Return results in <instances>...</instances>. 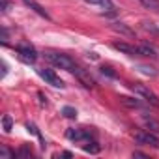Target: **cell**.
<instances>
[{
    "label": "cell",
    "instance_id": "obj_24",
    "mask_svg": "<svg viewBox=\"0 0 159 159\" xmlns=\"http://www.w3.org/2000/svg\"><path fill=\"white\" fill-rule=\"evenodd\" d=\"M133 157H146V153H142V152H133Z\"/></svg>",
    "mask_w": 159,
    "mask_h": 159
},
{
    "label": "cell",
    "instance_id": "obj_16",
    "mask_svg": "<svg viewBox=\"0 0 159 159\" xmlns=\"http://www.w3.org/2000/svg\"><path fill=\"white\" fill-rule=\"evenodd\" d=\"M11 157H17V153L8 150L6 146H0V159H11Z\"/></svg>",
    "mask_w": 159,
    "mask_h": 159
},
{
    "label": "cell",
    "instance_id": "obj_14",
    "mask_svg": "<svg viewBox=\"0 0 159 159\" xmlns=\"http://www.w3.org/2000/svg\"><path fill=\"white\" fill-rule=\"evenodd\" d=\"M62 114L66 116V118H77V109L75 107H69V105H66V107H62Z\"/></svg>",
    "mask_w": 159,
    "mask_h": 159
},
{
    "label": "cell",
    "instance_id": "obj_17",
    "mask_svg": "<svg viewBox=\"0 0 159 159\" xmlns=\"http://www.w3.org/2000/svg\"><path fill=\"white\" fill-rule=\"evenodd\" d=\"M2 125H4V131H6V133H10V131H11L13 120H11V116H10V114H4V118H2Z\"/></svg>",
    "mask_w": 159,
    "mask_h": 159
},
{
    "label": "cell",
    "instance_id": "obj_18",
    "mask_svg": "<svg viewBox=\"0 0 159 159\" xmlns=\"http://www.w3.org/2000/svg\"><path fill=\"white\" fill-rule=\"evenodd\" d=\"M139 71H142L144 75H150V77H155L157 75V71L153 67H148V66H139Z\"/></svg>",
    "mask_w": 159,
    "mask_h": 159
},
{
    "label": "cell",
    "instance_id": "obj_7",
    "mask_svg": "<svg viewBox=\"0 0 159 159\" xmlns=\"http://www.w3.org/2000/svg\"><path fill=\"white\" fill-rule=\"evenodd\" d=\"M112 47H114L116 51L127 54V56H142V52H140V45L135 47V45H129V43H125V41H116V43H112Z\"/></svg>",
    "mask_w": 159,
    "mask_h": 159
},
{
    "label": "cell",
    "instance_id": "obj_6",
    "mask_svg": "<svg viewBox=\"0 0 159 159\" xmlns=\"http://www.w3.org/2000/svg\"><path fill=\"white\" fill-rule=\"evenodd\" d=\"M15 51H17L19 58H21V60H25V62H28V64H34V62L38 60V52H36V49H34L32 45H28V43L17 45V47H15Z\"/></svg>",
    "mask_w": 159,
    "mask_h": 159
},
{
    "label": "cell",
    "instance_id": "obj_5",
    "mask_svg": "<svg viewBox=\"0 0 159 159\" xmlns=\"http://www.w3.org/2000/svg\"><path fill=\"white\" fill-rule=\"evenodd\" d=\"M66 137L69 140H75V142H79V140H86L88 142L90 139L96 137V133L92 129H75V127H71V129L66 131Z\"/></svg>",
    "mask_w": 159,
    "mask_h": 159
},
{
    "label": "cell",
    "instance_id": "obj_23",
    "mask_svg": "<svg viewBox=\"0 0 159 159\" xmlns=\"http://www.w3.org/2000/svg\"><path fill=\"white\" fill-rule=\"evenodd\" d=\"M2 41H8V28H2Z\"/></svg>",
    "mask_w": 159,
    "mask_h": 159
},
{
    "label": "cell",
    "instance_id": "obj_9",
    "mask_svg": "<svg viewBox=\"0 0 159 159\" xmlns=\"http://www.w3.org/2000/svg\"><path fill=\"white\" fill-rule=\"evenodd\" d=\"M142 124H144V127H146L148 131H152V133L159 135V120H155L153 116L144 114V116H142Z\"/></svg>",
    "mask_w": 159,
    "mask_h": 159
},
{
    "label": "cell",
    "instance_id": "obj_21",
    "mask_svg": "<svg viewBox=\"0 0 159 159\" xmlns=\"http://www.w3.org/2000/svg\"><path fill=\"white\" fill-rule=\"evenodd\" d=\"M101 73H103V75H109V77H112V79L116 77V73H114L109 66H103V67H101Z\"/></svg>",
    "mask_w": 159,
    "mask_h": 159
},
{
    "label": "cell",
    "instance_id": "obj_19",
    "mask_svg": "<svg viewBox=\"0 0 159 159\" xmlns=\"http://www.w3.org/2000/svg\"><path fill=\"white\" fill-rule=\"evenodd\" d=\"M114 30H118V32H124V34H127V36H131L133 32L129 30V28H125L122 23H114Z\"/></svg>",
    "mask_w": 159,
    "mask_h": 159
},
{
    "label": "cell",
    "instance_id": "obj_10",
    "mask_svg": "<svg viewBox=\"0 0 159 159\" xmlns=\"http://www.w3.org/2000/svg\"><path fill=\"white\" fill-rule=\"evenodd\" d=\"M25 4H26V6H28L30 10H34V11H36V13H38L39 17H43V19H51V15H49V13H47V11H45V10L41 8V6H39L38 2H34V0H25Z\"/></svg>",
    "mask_w": 159,
    "mask_h": 159
},
{
    "label": "cell",
    "instance_id": "obj_1",
    "mask_svg": "<svg viewBox=\"0 0 159 159\" xmlns=\"http://www.w3.org/2000/svg\"><path fill=\"white\" fill-rule=\"evenodd\" d=\"M43 56H45V60H47L49 64H52V66H56V67H60V69H66V71H69V73H75V71L79 69V66L73 62V58H69V56L64 54V52L47 51Z\"/></svg>",
    "mask_w": 159,
    "mask_h": 159
},
{
    "label": "cell",
    "instance_id": "obj_3",
    "mask_svg": "<svg viewBox=\"0 0 159 159\" xmlns=\"http://www.w3.org/2000/svg\"><path fill=\"white\" fill-rule=\"evenodd\" d=\"M135 140L139 142V144H146V146H152V148H155V150H159V137L155 135V133H152V131H139L137 135H135Z\"/></svg>",
    "mask_w": 159,
    "mask_h": 159
},
{
    "label": "cell",
    "instance_id": "obj_20",
    "mask_svg": "<svg viewBox=\"0 0 159 159\" xmlns=\"http://www.w3.org/2000/svg\"><path fill=\"white\" fill-rule=\"evenodd\" d=\"M17 155H19V157H32V152H30L26 146H23V148L17 152Z\"/></svg>",
    "mask_w": 159,
    "mask_h": 159
},
{
    "label": "cell",
    "instance_id": "obj_2",
    "mask_svg": "<svg viewBox=\"0 0 159 159\" xmlns=\"http://www.w3.org/2000/svg\"><path fill=\"white\" fill-rule=\"evenodd\" d=\"M131 86V90L135 92V94H139L140 98H144L150 105H153V107H159V98L146 86V84H140V83H135V84H129Z\"/></svg>",
    "mask_w": 159,
    "mask_h": 159
},
{
    "label": "cell",
    "instance_id": "obj_12",
    "mask_svg": "<svg viewBox=\"0 0 159 159\" xmlns=\"http://www.w3.org/2000/svg\"><path fill=\"white\" fill-rule=\"evenodd\" d=\"M120 101H122L125 107H129V109H140V107H142V103H140L139 99H135V98H127V96H122V98H120Z\"/></svg>",
    "mask_w": 159,
    "mask_h": 159
},
{
    "label": "cell",
    "instance_id": "obj_15",
    "mask_svg": "<svg viewBox=\"0 0 159 159\" xmlns=\"http://www.w3.org/2000/svg\"><path fill=\"white\" fill-rule=\"evenodd\" d=\"M101 148H99V144H98V140L96 139H92V142L88 140V144L84 146V152H90V153H98Z\"/></svg>",
    "mask_w": 159,
    "mask_h": 159
},
{
    "label": "cell",
    "instance_id": "obj_11",
    "mask_svg": "<svg viewBox=\"0 0 159 159\" xmlns=\"http://www.w3.org/2000/svg\"><path fill=\"white\" fill-rule=\"evenodd\" d=\"M86 4L90 6H99L103 10H109V11H114V4H112V0H84Z\"/></svg>",
    "mask_w": 159,
    "mask_h": 159
},
{
    "label": "cell",
    "instance_id": "obj_22",
    "mask_svg": "<svg viewBox=\"0 0 159 159\" xmlns=\"http://www.w3.org/2000/svg\"><path fill=\"white\" fill-rule=\"evenodd\" d=\"M0 4H2V11H4V13L11 8V2H10V0H0Z\"/></svg>",
    "mask_w": 159,
    "mask_h": 159
},
{
    "label": "cell",
    "instance_id": "obj_4",
    "mask_svg": "<svg viewBox=\"0 0 159 159\" xmlns=\"http://www.w3.org/2000/svg\"><path fill=\"white\" fill-rule=\"evenodd\" d=\"M38 73H39V77L43 79L45 83L52 84L54 88H66V83L62 81V79H60L52 69H45V67H41V69H38Z\"/></svg>",
    "mask_w": 159,
    "mask_h": 159
},
{
    "label": "cell",
    "instance_id": "obj_8",
    "mask_svg": "<svg viewBox=\"0 0 159 159\" xmlns=\"http://www.w3.org/2000/svg\"><path fill=\"white\" fill-rule=\"evenodd\" d=\"M75 75H77V79L83 83V86H86V88H94L96 86V81L90 77V73L86 71V69H83V67H79L77 71H75Z\"/></svg>",
    "mask_w": 159,
    "mask_h": 159
},
{
    "label": "cell",
    "instance_id": "obj_13",
    "mask_svg": "<svg viewBox=\"0 0 159 159\" xmlns=\"http://www.w3.org/2000/svg\"><path fill=\"white\" fill-rule=\"evenodd\" d=\"M139 2H140L146 10H150V11H157V13H159V0H139Z\"/></svg>",
    "mask_w": 159,
    "mask_h": 159
}]
</instances>
